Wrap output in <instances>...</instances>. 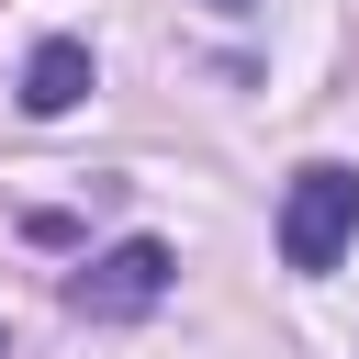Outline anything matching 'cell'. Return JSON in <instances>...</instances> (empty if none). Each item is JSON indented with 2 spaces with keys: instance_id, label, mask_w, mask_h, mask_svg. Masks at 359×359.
<instances>
[{
  "instance_id": "1",
  "label": "cell",
  "mask_w": 359,
  "mask_h": 359,
  "mask_svg": "<svg viewBox=\"0 0 359 359\" xmlns=\"http://www.w3.org/2000/svg\"><path fill=\"white\" fill-rule=\"evenodd\" d=\"M348 236H359V168H348V157L292 168V191H280V269L325 280V269L348 258Z\"/></svg>"
},
{
  "instance_id": "2",
  "label": "cell",
  "mask_w": 359,
  "mask_h": 359,
  "mask_svg": "<svg viewBox=\"0 0 359 359\" xmlns=\"http://www.w3.org/2000/svg\"><path fill=\"white\" fill-rule=\"evenodd\" d=\"M168 280H180V258H168L157 236H123V247H101V258L67 280V314H90V325H135V314L168 303Z\"/></svg>"
},
{
  "instance_id": "3",
  "label": "cell",
  "mask_w": 359,
  "mask_h": 359,
  "mask_svg": "<svg viewBox=\"0 0 359 359\" xmlns=\"http://www.w3.org/2000/svg\"><path fill=\"white\" fill-rule=\"evenodd\" d=\"M79 101H90V45H79V34H45L34 67H22V112L56 123V112H79Z\"/></svg>"
},
{
  "instance_id": "4",
  "label": "cell",
  "mask_w": 359,
  "mask_h": 359,
  "mask_svg": "<svg viewBox=\"0 0 359 359\" xmlns=\"http://www.w3.org/2000/svg\"><path fill=\"white\" fill-rule=\"evenodd\" d=\"M213 11H258V0H213Z\"/></svg>"
}]
</instances>
